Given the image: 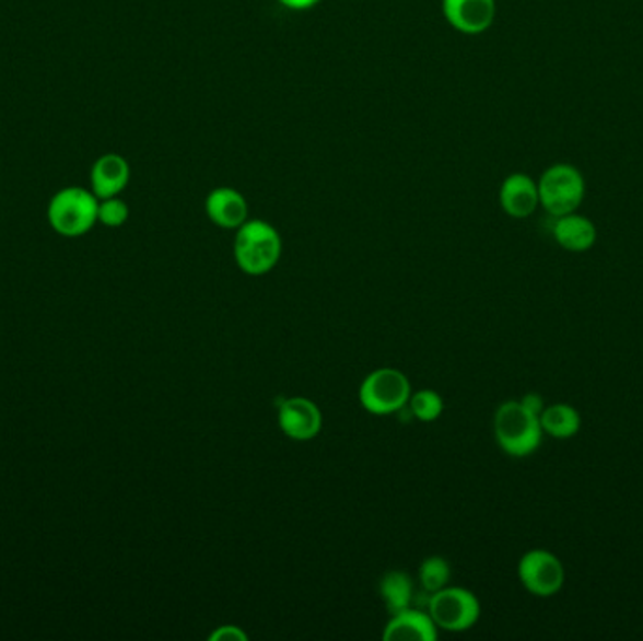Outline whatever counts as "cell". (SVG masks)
<instances>
[{"label":"cell","instance_id":"22","mask_svg":"<svg viewBox=\"0 0 643 641\" xmlns=\"http://www.w3.org/2000/svg\"><path fill=\"white\" fill-rule=\"evenodd\" d=\"M519 401L523 403V405H525V407L529 408L530 412H535V415H542V410H543V399H542V395H538V394H527V395H523L522 399H519Z\"/></svg>","mask_w":643,"mask_h":641},{"label":"cell","instance_id":"21","mask_svg":"<svg viewBox=\"0 0 643 641\" xmlns=\"http://www.w3.org/2000/svg\"><path fill=\"white\" fill-rule=\"evenodd\" d=\"M281 7L289 8L292 12H305L315 8L320 0H277Z\"/></svg>","mask_w":643,"mask_h":641},{"label":"cell","instance_id":"18","mask_svg":"<svg viewBox=\"0 0 643 641\" xmlns=\"http://www.w3.org/2000/svg\"><path fill=\"white\" fill-rule=\"evenodd\" d=\"M409 405L416 420L428 421V423L439 420L444 410L443 397L433 389H420L410 395Z\"/></svg>","mask_w":643,"mask_h":641},{"label":"cell","instance_id":"5","mask_svg":"<svg viewBox=\"0 0 643 641\" xmlns=\"http://www.w3.org/2000/svg\"><path fill=\"white\" fill-rule=\"evenodd\" d=\"M538 195L551 217L574 213L585 198V179L580 170L570 164L548 167L538 183Z\"/></svg>","mask_w":643,"mask_h":641},{"label":"cell","instance_id":"16","mask_svg":"<svg viewBox=\"0 0 643 641\" xmlns=\"http://www.w3.org/2000/svg\"><path fill=\"white\" fill-rule=\"evenodd\" d=\"M381 598H383L389 614L410 608L414 598V583L410 575L401 570H391L381 580Z\"/></svg>","mask_w":643,"mask_h":641},{"label":"cell","instance_id":"20","mask_svg":"<svg viewBox=\"0 0 643 641\" xmlns=\"http://www.w3.org/2000/svg\"><path fill=\"white\" fill-rule=\"evenodd\" d=\"M209 641H248V634L242 627L222 625L209 634Z\"/></svg>","mask_w":643,"mask_h":641},{"label":"cell","instance_id":"13","mask_svg":"<svg viewBox=\"0 0 643 641\" xmlns=\"http://www.w3.org/2000/svg\"><path fill=\"white\" fill-rule=\"evenodd\" d=\"M386 641H435L439 638V628L431 615L420 609H401L391 615L388 625L384 628Z\"/></svg>","mask_w":643,"mask_h":641},{"label":"cell","instance_id":"4","mask_svg":"<svg viewBox=\"0 0 643 641\" xmlns=\"http://www.w3.org/2000/svg\"><path fill=\"white\" fill-rule=\"evenodd\" d=\"M410 382L407 374L394 368L376 369L360 386L362 407L375 416H389L409 405Z\"/></svg>","mask_w":643,"mask_h":641},{"label":"cell","instance_id":"12","mask_svg":"<svg viewBox=\"0 0 643 641\" xmlns=\"http://www.w3.org/2000/svg\"><path fill=\"white\" fill-rule=\"evenodd\" d=\"M499 200L504 213L512 219H527L540 206L538 183L530 179L529 175L512 174L504 179Z\"/></svg>","mask_w":643,"mask_h":641},{"label":"cell","instance_id":"6","mask_svg":"<svg viewBox=\"0 0 643 641\" xmlns=\"http://www.w3.org/2000/svg\"><path fill=\"white\" fill-rule=\"evenodd\" d=\"M429 615L436 628L446 632H465L475 627L482 606L469 588L446 587L436 591L428 602Z\"/></svg>","mask_w":643,"mask_h":641},{"label":"cell","instance_id":"17","mask_svg":"<svg viewBox=\"0 0 643 641\" xmlns=\"http://www.w3.org/2000/svg\"><path fill=\"white\" fill-rule=\"evenodd\" d=\"M418 578H420L423 591H428L433 595L436 591H441V588L448 585L452 570H449L448 561L443 557H428L420 567Z\"/></svg>","mask_w":643,"mask_h":641},{"label":"cell","instance_id":"3","mask_svg":"<svg viewBox=\"0 0 643 641\" xmlns=\"http://www.w3.org/2000/svg\"><path fill=\"white\" fill-rule=\"evenodd\" d=\"M98 203L101 200L87 188H62L49 201L47 219L57 234L80 237L98 221Z\"/></svg>","mask_w":643,"mask_h":641},{"label":"cell","instance_id":"2","mask_svg":"<svg viewBox=\"0 0 643 641\" xmlns=\"http://www.w3.org/2000/svg\"><path fill=\"white\" fill-rule=\"evenodd\" d=\"M493 431L496 444L512 457H527L542 444L540 416L530 412L522 401H506L496 408Z\"/></svg>","mask_w":643,"mask_h":641},{"label":"cell","instance_id":"8","mask_svg":"<svg viewBox=\"0 0 643 641\" xmlns=\"http://www.w3.org/2000/svg\"><path fill=\"white\" fill-rule=\"evenodd\" d=\"M279 428L289 439L297 442L313 441L322 431V412L307 397H290L279 408Z\"/></svg>","mask_w":643,"mask_h":641},{"label":"cell","instance_id":"11","mask_svg":"<svg viewBox=\"0 0 643 641\" xmlns=\"http://www.w3.org/2000/svg\"><path fill=\"white\" fill-rule=\"evenodd\" d=\"M130 180V166L121 154H102L91 170V188L98 200L121 195Z\"/></svg>","mask_w":643,"mask_h":641},{"label":"cell","instance_id":"1","mask_svg":"<svg viewBox=\"0 0 643 641\" xmlns=\"http://www.w3.org/2000/svg\"><path fill=\"white\" fill-rule=\"evenodd\" d=\"M281 234L269 222L253 219L235 230L234 258L243 273H269L281 260Z\"/></svg>","mask_w":643,"mask_h":641},{"label":"cell","instance_id":"15","mask_svg":"<svg viewBox=\"0 0 643 641\" xmlns=\"http://www.w3.org/2000/svg\"><path fill=\"white\" fill-rule=\"evenodd\" d=\"M540 426H542L543 434H550L551 439L566 441L580 433L582 416L576 408L570 407L566 403H556L550 407H543Z\"/></svg>","mask_w":643,"mask_h":641},{"label":"cell","instance_id":"10","mask_svg":"<svg viewBox=\"0 0 643 641\" xmlns=\"http://www.w3.org/2000/svg\"><path fill=\"white\" fill-rule=\"evenodd\" d=\"M206 213L214 226L237 230L248 221L247 198L232 187H217L206 198Z\"/></svg>","mask_w":643,"mask_h":641},{"label":"cell","instance_id":"14","mask_svg":"<svg viewBox=\"0 0 643 641\" xmlns=\"http://www.w3.org/2000/svg\"><path fill=\"white\" fill-rule=\"evenodd\" d=\"M553 237L570 253H585L597 243V228L582 214L574 213L557 217L553 224Z\"/></svg>","mask_w":643,"mask_h":641},{"label":"cell","instance_id":"7","mask_svg":"<svg viewBox=\"0 0 643 641\" xmlns=\"http://www.w3.org/2000/svg\"><path fill=\"white\" fill-rule=\"evenodd\" d=\"M517 575L530 595L548 598L563 588L564 567L548 549H530L517 564Z\"/></svg>","mask_w":643,"mask_h":641},{"label":"cell","instance_id":"19","mask_svg":"<svg viewBox=\"0 0 643 641\" xmlns=\"http://www.w3.org/2000/svg\"><path fill=\"white\" fill-rule=\"evenodd\" d=\"M128 206L125 201L119 200L117 196L114 198H106L98 203V221L104 226L119 228L128 221Z\"/></svg>","mask_w":643,"mask_h":641},{"label":"cell","instance_id":"9","mask_svg":"<svg viewBox=\"0 0 643 641\" xmlns=\"http://www.w3.org/2000/svg\"><path fill=\"white\" fill-rule=\"evenodd\" d=\"M443 14L457 33L476 36L493 25L496 4L495 0H443Z\"/></svg>","mask_w":643,"mask_h":641}]
</instances>
